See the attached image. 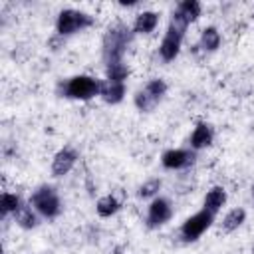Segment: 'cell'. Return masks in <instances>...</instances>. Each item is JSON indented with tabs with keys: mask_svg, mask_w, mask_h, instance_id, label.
<instances>
[{
	"mask_svg": "<svg viewBox=\"0 0 254 254\" xmlns=\"http://www.w3.org/2000/svg\"><path fill=\"white\" fill-rule=\"evenodd\" d=\"M189 30V24L177 14L173 12L171 14V20H169V26H167V32L163 34V40L159 44V58L169 64V62H175L181 54V48H183V40H185V34Z\"/></svg>",
	"mask_w": 254,
	"mask_h": 254,
	"instance_id": "obj_3",
	"label": "cell"
},
{
	"mask_svg": "<svg viewBox=\"0 0 254 254\" xmlns=\"http://www.w3.org/2000/svg\"><path fill=\"white\" fill-rule=\"evenodd\" d=\"M28 202L34 206V210L44 218V220H56L62 212H64V202H62V196L58 192L56 187L44 183V185H38Z\"/></svg>",
	"mask_w": 254,
	"mask_h": 254,
	"instance_id": "obj_4",
	"label": "cell"
},
{
	"mask_svg": "<svg viewBox=\"0 0 254 254\" xmlns=\"http://www.w3.org/2000/svg\"><path fill=\"white\" fill-rule=\"evenodd\" d=\"M159 22H161V14L159 12H155V10H143V12H139L135 16L131 30H133L135 36H149V34H153L157 30Z\"/></svg>",
	"mask_w": 254,
	"mask_h": 254,
	"instance_id": "obj_11",
	"label": "cell"
},
{
	"mask_svg": "<svg viewBox=\"0 0 254 254\" xmlns=\"http://www.w3.org/2000/svg\"><path fill=\"white\" fill-rule=\"evenodd\" d=\"M143 89L153 97V99H157L159 103H161V99L167 95V91H169V85H167V81L163 79V77H151L145 85H143Z\"/></svg>",
	"mask_w": 254,
	"mask_h": 254,
	"instance_id": "obj_22",
	"label": "cell"
},
{
	"mask_svg": "<svg viewBox=\"0 0 254 254\" xmlns=\"http://www.w3.org/2000/svg\"><path fill=\"white\" fill-rule=\"evenodd\" d=\"M214 143V127L208 121H198L189 137V147L192 151H202Z\"/></svg>",
	"mask_w": 254,
	"mask_h": 254,
	"instance_id": "obj_10",
	"label": "cell"
},
{
	"mask_svg": "<svg viewBox=\"0 0 254 254\" xmlns=\"http://www.w3.org/2000/svg\"><path fill=\"white\" fill-rule=\"evenodd\" d=\"M133 103H135V107H137L141 113H151V111L159 105V101L153 99L143 87H139V89L135 91V95H133Z\"/></svg>",
	"mask_w": 254,
	"mask_h": 254,
	"instance_id": "obj_23",
	"label": "cell"
},
{
	"mask_svg": "<svg viewBox=\"0 0 254 254\" xmlns=\"http://www.w3.org/2000/svg\"><path fill=\"white\" fill-rule=\"evenodd\" d=\"M12 218H14L16 226L22 228V230H34V228H38V224H40V220H42V216L34 210V206H32L30 202H24V204L14 212Z\"/></svg>",
	"mask_w": 254,
	"mask_h": 254,
	"instance_id": "obj_14",
	"label": "cell"
},
{
	"mask_svg": "<svg viewBox=\"0 0 254 254\" xmlns=\"http://www.w3.org/2000/svg\"><path fill=\"white\" fill-rule=\"evenodd\" d=\"M250 194H252V198H254V185H252V189H250Z\"/></svg>",
	"mask_w": 254,
	"mask_h": 254,
	"instance_id": "obj_25",
	"label": "cell"
},
{
	"mask_svg": "<svg viewBox=\"0 0 254 254\" xmlns=\"http://www.w3.org/2000/svg\"><path fill=\"white\" fill-rule=\"evenodd\" d=\"M127 95V83H117L109 79H101L99 87V99L105 101L107 105H119Z\"/></svg>",
	"mask_w": 254,
	"mask_h": 254,
	"instance_id": "obj_13",
	"label": "cell"
},
{
	"mask_svg": "<svg viewBox=\"0 0 254 254\" xmlns=\"http://www.w3.org/2000/svg\"><path fill=\"white\" fill-rule=\"evenodd\" d=\"M133 30L123 24V22H115L111 24L101 40V56H103V64H111V62H123L125 54L133 42Z\"/></svg>",
	"mask_w": 254,
	"mask_h": 254,
	"instance_id": "obj_1",
	"label": "cell"
},
{
	"mask_svg": "<svg viewBox=\"0 0 254 254\" xmlns=\"http://www.w3.org/2000/svg\"><path fill=\"white\" fill-rule=\"evenodd\" d=\"M121 210V200L115 194H103L95 202V212L99 218H111Z\"/></svg>",
	"mask_w": 254,
	"mask_h": 254,
	"instance_id": "obj_18",
	"label": "cell"
},
{
	"mask_svg": "<svg viewBox=\"0 0 254 254\" xmlns=\"http://www.w3.org/2000/svg\"><path fill=\"white\" fill-rule=\"evenodd\" d=\"M64 42H65V38H62V36L54 34V36H52V38L48 40V46H50V48H52V50L56 52V50H60V46H62Z\"/></svg>",
	"mask_w": 254,
	"mask_h": 254,
	"instance_id": "obj_24",
	"label": "cell"
},
{
	"mask_svg": "<svg viewBox=\"0 0 254 254\" xmlns=\"http://www.w3.org/2000/svg\"><path fill=\"white\" fill-rule=\"evenodd\" d=\"M173 12H177V14L190 26V24H194V22L200 18V14H202V4H200L198 0H183V2H179V4L175 6Z\"/></svg>",
	"mask_w": 254,
	"mask_h": 254,
	"instance_id": "obj_16",
	"label": "cell"
},
{
	"mask_svg": "<svg viewBox=\"0 0 254 254\" xmlns=\"http://www.w3.org/2000/svg\"><path fill=\"white\" fill-rule=\"evenodd\" d=\"M99 87L101 79L87 73H77L58 83V95L73 101H89L93 97H99Z\"/></svg>",
	"mask_w": 254,
	"mask_h": 254,
	"instance_id": "obj_2",
	"label": "cell"
},
{
	"mask_svg": "<svg viewBox=\"0 0 254 254\" xmlns=\"http://www.w3.org/2000/svg\"><path fill=\"white\" fill-rule=\"evenodd\" d=\"M196 161V151H192L190 147L185 149V147H173V149H167L163 151L161 155V165L163 169L167 171H185V169H190Z\"/></svg>",
	"mask_w": 254,
	"mask_h": 254,
	"instance_id": "obj_8",
	"label": "cell"
},
{
	"mask_svg": "<svg viewBox=\"0 0 254 254\" xmlns=\"http://www.w3.org/2000/svg\"><path fill=\"white\" fill-rule=\"evenodd\" d=\"M93 24H95V16H91L89 12L77 8H64L58 12L56 18V34L62 38H69L91 28Z\"/></svg>",
	"mask_w": 254,
	"mask_h": 254,
	"instance_id": "obj_5",
	"label": "cell"
},
{
	"mask_svg": "<svg viewBox=\"0 0 254 254\" xmlns=\"http://www.w3.org/2000/svg\"><path fill=\"white\" fill-rule=\"evenodd\" d=\"M24 202H26V200H24L18 192L4 190V192H2V196H0V214H2V218L14 216V212H16Z\"/></svg>",
	"mask_w": 254,
	"mask_h": 254,
	"instance_id": "obj_19",
	"label": "cell"
},
{
	"mask_svg": "<svg viewBox=\"0 0 254 254\" xmlns=\"http://www.w3.org/2000/svg\"><path fill=\"white\" fill-rule=\"evenodd\" d=\"M214 214H210L208 210H204V208H200V210H196L194 214H190V216H187L185 220H183V224H181V228H179V236H181V240L183 242H196L210 226H212V222H214Z\"/></svg>",
	"mask_w": 254,
	"mask_h": 254,
	"instance_id": "obj_6",
	"label": "cell"
},
{
	"mask_svg": "<svg viewBox=\"0 0 254 254\" xmlns=\"http://www.w3.org/2000/svg\"><path fill=\"white\" fill-rule=\"evenodd\" d=\"M250 254H254V244H252V248H250Z\"/></svg>",
	"mask_w": 254,
	"mask_h": 254,
	"instance_id": "obj_26",
	"label": "cell"
},
{
	"mask_svg": "<svg viewBox=\"0 0 254 254\" xmlns=\"http://www.w3.org/2000/svg\"><path fill=\"white\" fill-rule=\"evenodd\" d=\"M222 44V36L218 32L216 26H206L200 30V36H198V48L200 52L204 54H214Z\"/></svg>",
	"mask_w": 254,
	"mask_h": 254,
	"instance_id": "obj_15",
	"label": "cell"
},
{
	"mask_svg": "<svg viewBox=\"0 0 254 254\" xmlns=\"http://www.w3.org/2000/svg\"><path fill=\"white\" fill-rule=\"evenodd\" d=\"M161 189H163V181L159 177H151V179H147L145 183L139 185L137 196L141 200H153V198H157L161 194Z\"/></svg>",
	"mask_w": 254,
	"mask_h": 254,
	"instance_id": "obj_20",
	"label": "cell"
},
{
	"mask_svg": "<svg viewBox=\"0 0 254 254\" xmlns=\"http://www.w3.org/2000/svg\"><path fill=\"white\" fill-rule=\"evenodd\" d=\"M226 202H228V192H226V189H224L222 185H214V187H210V189L206 190V194H204V198H202V208L216 216V214L226 206Z\"/></svg>",
	"mask_w": 254,
	"mask_h": 254,
	"instance_id": "obj_12",
	"label": "cell"
},
{
	"mask_svg": "<svg viewBox=\"0 0 254 254\" xmlns=\"http://www.w3.org/2000/svg\"><path fill=\"white\" fill-rule=\"evenodd\" d=\"M129 73H131V69L125 64V60L123 62H111V64L105 65V79H109V81L125 83L127 77H129Z\"/></svg>",
	"mask_w": 254,
	"mask_h": 254,
	"instance_id": "obj_21",
	"label": "cell"
},
{
	"mask_svg": "<svg viewBox=\"0 0 254 254\" xmlns=\"http://www.w3.org/2000/svg\"><path fill=\"white\" fill-rule=\"evenodd\" d=\"M79 161V153L77 149H73L71 145H65L62 149H58L52 157V163H50V173L52 177L56 179H62L65 175H69L73 171V167L77 165Z\"/></svg>",
	"mask_w": 254,
	"mask_h": 254,
	"instance_id": "obj_9",
	"label": "cell"
},
{
	"mask_svg": "<svg viewBox=\"0 0 254 254\" xmlns=\"http://www.w3.org/2000/svg\"><path fill=\"white\" fill-rule=\"evenodd\" d=\"M244 222H246V210H244L242 206H236V208H230V210L222 216L220 230H222L224 234H230V232H236Z\"/></svg>",
	"mask_w": 254,
	"mask_h": 254,
	"instance_id": "obj_17",
	"label": "cell"
},
{
	"mask_svg": "<svg viewBox=\"0 0 254 254\" xmlns=\"http://www.w3.org/2000/svg\"><path fill=\"white\" fill-rule=\"evenodd\" d=\"M173 214H175V208H173L171 198L159 194L157 198L149 200V206H147V212H145V226L149 230H157V228L169 224Z\"/></svg>",
	"mask_w": 254,
	"mask_h": 254,
	"instance_id": "obj_7",
	"label": "cell"
}]
</instances>
